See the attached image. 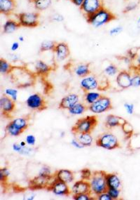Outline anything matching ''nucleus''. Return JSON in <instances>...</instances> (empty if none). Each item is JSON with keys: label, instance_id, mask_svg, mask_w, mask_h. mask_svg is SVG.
<instances>
[{"label": "nucleus", "instance_id": "nucleus-1", "mask_svg": "<svg viewBox=\"0 0 140 200\" xmlns=\"http://www.w3.org/2000/svg\"><path fill=\"white\" fill-rule=\"evenodd\" d=\"M13 83L18 88L30 87L34 85L36 75L25 66H15L10 73Z\"/></svg>", "mask_w": 140, "mask_h": 200}, {"label": "nucleus", "instance_id": "nucleus-2", "mask_svg": "<svg viewBox=\"0 0 140 200\" xmlns=\"http://www.w3.org/2000/svg\"><path fill=\"white\" fill-rule=\"evenodd\" d=\"M85 17L88 24L96 28L102 26L116 19L114 14L104 7L95 13Z\"/></svg>", "mask_w": 140, "mask_h": 200}, {"label": "nucleus", "instance_id": "nucleus-3", "mask_svg": "<svg viewBox=\"0 0 140 200\" xmlns=\"http://www.w3.org/2000/svg\"><path fill=\"white\" fill-rule=\"evenodd\" d=\"M98 123L97 117L95 115L87 116L79 119L72 128L74 134L90 133Z\"/></svg>", "mask_w": 140, "mask_h": 200}, {"label": "nucleus", "instance_id": "nucleus-4", "mask_svg": "<svg viewBox=\"0 0 140 200\" xmlns=\"http://www.w3.org/2000/svg\"><path fill=\"white\" fill-rule=\"evenodd\" d=\"M106 174L104 171H97L95 172L93 174L90 183L91 190L97 196L106 193L108 190L106 178Z\"/></svg>", "mask_w": 140, "mask_h": 200}, {"label": "nucleus", "instance_id": "nucleus-5", "mask_svg": "<svg viewBox=\"0 0 140 200\" xmlns=\"http://www.w3.org/2000/svg\"><path fill=\"white\" fill-rule=\"evenodd\" d=\"M98 147L108 150H113L120 147L116 136L110 132H104L100 135L96 140Z\"/></svg>", "mask_w": 140, "mask_h": 200}, {"label": "nucleus", "instance_id": "nucleus-6", "mask_svg": "<svg viewBox=\"0 0 140 200\" xmlns=\"http://www.w3.org/2000/svg\"><path fill=\"white\" fill-rule=\"evenodd\" d=\"M21 27L29 28L37 27L39 25V12H22L15 15Z\"/></svg>", "mask_w": 140, "mask_h": 200}, {"label": "nucleus", "instance_id": "nucleus-7", "mask_svg": "<svg viewBox=\"0 0 140 200\" xmlns=\"http://www.w3.org/2000/svg\"><path fill=\"white\" fill-rule=\"evenodd\" d=\"M113 108L112 103L110 98L102 95L95 102L88 106L89 110L95 114H101Z\"/></svg>", "mask_w": 140, "mask_h": 200}, {"label": "nucleus", "instance_id": "nucleus-8", "mask_svg": "<svg viewBox=\"0 0 140 200\" xmlns=\"http://www.w3.org/2000/svg\"><path fill=\"white\" fill-rule=\"evenodd\" d=\"M26 103L30 109L38 111H42L47 108V103L45 98L39 93H35L29 95Z\"/></svg>", "mask_w": 140, "mask_h": 200}, {"label": "nucleus", "instance_id": "nucleus-9", "mask_svg": "<svg viewBox=\"0 0 140 200\" xmlns=\"http://www.w3.org/2000/svg\"><path fill=\"white\" fill-rule=\"evenodd\" d=\"M102 7V0H84L79 9L85 17L95 13Z\"/></svg>", "mask_w": 140, "mask_h": 200}, {"label": "nucleus", "instance_id": "nucleus-10", "mask_svg": "<svg viewBox=\"0 0 140 200\" xmlns=\"http://www.w3.org/2000/svg\"><path fill=\"white\" fill-rule=\"evenodd\" d=\"M52 178V176L49 174H40L29 182V188L31 190L47 188Z\"/></svg>", "mask_w": 140, "mask_h": 200}, {"label": "nucleus", "instance_id": "nucleus-11", "mask_svg": "<svg viewBox=\"0 0 140 200\" xmlns=\"http://www.w3.org/2000/svg\"><path fill=\"white\" fill-rule=\"evenodd\" d=\"M80 87L84 93L93 91L100 88L98 80L95 76H89L82 78L80 83Z\"/></svg>", "mask_w": 140, "mask_h": 200}, {"label": "nucleus", "instance_id": "nucleus-12", "mask_svg": "<svg viewBox=\"0 0 140 200\" xmlns=\"http://www.w3.org/2000/svg\"><path fill=\"white\" fill-rule=\"evenodd\" d=\"M0 107L3 115L8 116L15 110L16 107L15 101L5 94H3L0 99Z\"/></svg>", "mask_w": 140, "mask_h": 200}, {"label": "nucleus", "instance_id": "nucleus-13", "mask_svg": "<svg viewBox=\"0 0 140 200\" xmlns=\"http://www.w3.org/2000/svg\"><path fill=\"white\" fill-rule=\"evenodd\" d=\"M35 73L37 76L45 78L53 71L54 67L41 60H38L34 65Z\"/></svg>", "mask_w": 140, "mask_h": 200}, {"label": "nucleus", "instance_id": "nucleus-14", "mask_svg": "<svg viewBox=\"0 0 140 200\" xmlns=\"http://www.w3.org/2000/svg\"><path fill=\"white\" fill-rule=\"evenodd\" d=\"M59 61H63L68 58L70 55V50L67 43L65 42L57 43L53 51Z\"/></svg>", "mask_w": 140, "mask_h": 200}, {"label": "nucleus", "instance_id": "nucleus-15", "mask_svg": "<svg viewBox=\"0 0 140 200\" xmlns=\"http://www.w3.org/2000/svg\"><path fill=\"white\" fill-rule=\"evenodd\" d=\"M79 97L78 94L71 93L65 95L61 100L58 105L60 109H69L79 102Z\"/></svg>", "mask_w": 140, "mask_h": 200}, {"label": "nucleus", "instance_id": "nucleus-16", "mask_svg": "<svg viewBox=\"0 0 140 200\" xmlns=\"http://www.w3.org/2000/svg\"><path fill=\"white\" fill-rule=\"evenodd\" d=\"M17 6L16 0H0V13L9 16L13 14Z\"/></svg>", "mask_w": 140, "mask_h": 200}, {"label": "nucleus", "instance_id": "nucleus-17", "mask_svg": "<svg viewBox=\"0 0 140 200\" xmlns=\"http://www.w3.org/2000/svg\"><path fill=\"white\" fill-rule=\"evenodd\" d=\"M132 76L130 72L125 70L119 72L116 77L117 85L122 89H126L132 86Z\"/></svg>", "mask_w": 140, "mask_h": 200}, {"label": "nucleus", "instance_id": "nucleus-18", "mask_svg": "<svg viewBox=\"0 0 140 200\" xmlns=\"http://www.w3.org/2000/svg\"><path fill=\"white\" fill-rule=\"evenodd\" d=\"M72 190L75 194H90L92 191L90 183L84 180L78 181L73 186Z\"/></svg>", "mask_w": 140, "mask_h": 200}, {"label": "nucleus", "instance_id": "nucleus-19", "mask_svg": "<svg viewBox=\"0 0 140 200\" xmlns=\"http://www.w3.org/2000/svg\"><path fill=\"white\" fill-rule=\"evenodd\" d=\"M124 118L114 114H109L106 117L105 122L106 127L107 128H112L122 126L126 122Z\"/></svg>", "mask_w": 140, "mask_h": 200}, {"label": "nucleus", "instance_id": "nucleus-20", "mask_svg": "<svg viewBox=\"0 0 140 200\" xmlns=\"http://www.w3.org/2000/svg\"><path fill=\"white\" fill-rule=\"evenodd\" d=\"M90 63H81L76 66L74 69V72L78 77L84 78L91 73L90 67Z\"/></svg>", "mask_w": 140, "mask_h": 200}, {"label": "nucleus", "instance_id": "nucleus-21", "mask_svg": "<svg viewBox=\"0 0 140 200\" xmlns=\"http://www.w3.org/2000/svg\"><path fill=\"white\" fill-rule=\"evenodd\" d=\"M106 178L108 188H119L120 187L121 183L116 174H106Z\"/></svg>", "mask_w": 140, "mask_h": 200}, {"label": "nucleus", "instance_id": "nucleus-22", "mask_svg": "<svg viewBox=\"0 0 140 200\" xmlns=\"http://www.w3.org/2000/svg\"><path fill=\"white\" fill-rule=\"evenodd\" d=\"M21 27L19 21L10 19L7 20L4 25L3 32L4 34H12Z\"/></svg>", "mask_w": 140, "mask_h": 200}, {"label": "nucleus", "instance_id": "nucleus-23", "mask_svg": "<svg viewBox=\"0 0 140 200\" xmlns=\"http://www.w3.org/2000/svg\"><path fill=\"white\" fill-rule=\"evenodd\" d=\"M128 54L131 62L135 61L137 65L133 67L140 69V47L129 49Z\"/></svg>", "mask_w": 140, "mask_h": 200}, {"label": "nucleus", "instance_id": "nucleus-24", "mask_svg": "<svg viewBox=\"0 0 140 200\" xmlns=\"http://www.w3.org/2000/svg\"><path fill=\"white\" fill-rule=\"evenodd\" d=\"M30 3L34 4L36 10L39 11H44L50 6L51 0H28Z\"/></svg>", "mask_w": 140, "mask_h": 200}, {"label": "nucleus", "instance_id": "nucleus-25", "mask_svg": "<svg viewBox=\"0 0 140 200\" xmlns=\"http://www.w3.org/2000/svg\"><path fill=\"white\" fill-rule=\"evenodd\" d=\"M14 66L4 58L0 59V72L3 75H10Z\"/></svg>", "mask_w": 140, "mask_h": 200}, {"label": "nucleus", "instance_id": "nucleus-26", "mask_svg": "<svg viewBox=\"0 0 140 200\" xmlns=\"http://www.w3.org/2000/svg\"><path fill=\"white\" fill-rule=\"evenodd\" d=\"M53 192L57 195H67L70 194V190L68 187L64 182L60 181L55 186Z\"/></svg>", "mask_w": 140, "mask_h": 200}, {"label": "nucleus", "instance_id": "nucleus-27", "mask_svg": "<svg viewBox=\"0 0 140 200\" xmlns=\"http://www.w3.org/2000/svg\"><path fill=\"white\" fill-rule=\"evenodd\" d=\"M57 42L55 40H45L40 44L39 52L41 53L48 51L53 52Z\"/></svg>", "mask_w": 140, "mask_h": 200}, {"label": "nucleus", "instance_id": "nucleus-28", "mask_svg": "<svg viewBox=\"0 0 140 200\" xmlns=\"http://www.w3.org/2000/svg\"><path fill=\"white\" fill-rule=\"evenodd\" d=\"M57 177L61 181L65 183H69L73 179V175L72 172L67 170H62L59 171Z\"/></svg>", "mask_w": 140, "mask_h": 200}, {"label": "nucleus", "instance_id": "nucleus-29", "mask_svg": "<svg viewBox=\"0 0 140 200\" xmlns=\"http://www.w3.org/2000/svg\"><path fill=\"white\" fill-rule=\"evenodd\" d=\"M101 95H102L99 93L90 91L84 93V99L86 103L90 105L97 100L101 96Z\"/></svg>", "mask_w": 140, "mask_h": 200}, {"label": "nucleus", "instance_id": "nucleus-30", "mask_svg": "<svg viewBox=\"0 0 140 200\" xmlns=\"http://www.w3.org/2000/svg\"><path fill=\"white\" fill-rule=\"evenodd\" d=\"M88 109V107L82 103L79 102L68 110L71 114L79 115L84 113Z\"/></svg>", "mask_w": 140, "mask_h": 200}, {"label": "nucleus", "instance_id": "nucleus-31", "mask_svg": "<svg viewBox=\"0 0 140 200\" xmlns=\"http://www.w3.org/2000/svg\"><path fill=\"white\" fill-rule=\"evenodd\" d=\"M16 128L22 132L27 128L28 124L25 118H19L11 122Z\"/></svg>", "mask_w": 140, "mask_h": 200}, {"label": "nucleus", "instance_id": "nucleus-32", "mask_svg": "<svg viewBox=\"0 0 140 200\" xmlns=\"http://www.w3.org/2000/svg\"><path fill=\"white\" fill-rule=\"evenodd\" d=\"M79 141L84 146H91L93 142V137L90 133L81 134L79 137Z\"/></svg>", "mask_w": 140, "mask_h": 200}, {"label": "nucleus", "instance_id": "nucleus-33", "mask_svg": "<svg viewBox=\"0 0 140 200\" xmlns=\"http://www.w3.org/2000/svg\"><path fill=\"white\" fill-rule=\"evenodd\" d=\"M5 92L6 95L9 97L14 101L16 102L17 100L18 91L16 89L12 88H7L5 90Z\"/></svg>", "mask_w": 140, "mask_h": 200}, {"label": "nucleus", "instance_id": "nucleus-34", "mask_svg": "<svg viewBox=\"0 0 140 200\" xmlns=\"http://www.w3.org/2000/svg\"><path fill=\"white\" fill-rule=\"evenodd\" d=\"M104 72L108 76H114L118 72V69L115 65L111 64L106 67Z\"/></svg>", "mask_w": 140, "mask_h": 200}, {"label": "nucleus", "instance_id": "nucleus-35", "mask_svg": "<svg viewBox=\"0 0 140 200\" xmlns=\"http://www.w3.org/2000/svg\"><path fill=\"white\" fill-rule=\"evenodd\" d=\"M7 129L10 133L12 136H19L20 134L23 133L21 131L16 128L11 122L7 125Z\"/></svg>", "mask_w": 140, "mask_h": 200}, {"label": "nucleus", "instance_id": "nucleus-36", "mask_svg": "<svg viewBox=\"0 0 140 200\" xmlns=\"http://www.w3.org/2000/svg\"><path fill=\"white\" fill-rule=\"evenodd\" d=\"M107 192L109 193L113 200L118 199L120 194L119 188H108Z\"/></svg>", "mask_w": 140, "mask_h": 200}, {"label": "nucleus", "instance_id": "nucleus-37", "mask_svg": "<svg viewBox=\"0 0 140 200\" xmlns=\"http://www.w3.org/2000/svg\"><path fill=\"white\" fill-rule=\"evenodd\" d=\"M123 132L126 134L131 135L133 132V128L132 126L128 122L126 121L124 124L122 126Z\"/></svg>", "mask_w": 140, "mask_h": 200}, {"label": "nucleus", "instance_id": "nucleus-38", "mask_svg": "<svg viewBox=\"0 0 140 200\" xmlns=\"http://www.w3.org/2000/svg\"><path fill=\"white\" fill-rule=\"evenodd\" d=\"M132 86L135 87L140 86V73H137L132 77Z\"/></svg>", "mask_w": 140, "mask_h": 200}, {"label": "nucleus", "instance_id": "nucleus-39", "mask_svg": "<svg viewBox=\"0 0 140 200\" xmlns=\"http://www.w3.org/2000/svg\"><path fill=\"white\" fill-rule=\"evenodd\" d=\"M81 177L82 179L84 180H89L90 179L91 173L88 169H84L81 170Z\"/></svg>", "mask_w": 140, "mask_h": 200}, {"label": "nucleus", "instance_id": "nucleus-40", "mask_svg": "<svg viewBox=\"0 0 140 200\" xmlns=\"http://www.w3.org/2000/svg\"><path fill=\"white\" fill-rule=\"evenodd\" d=\"M0 172H1L0 179H1V183L3 182L5 183L7 180V177L9 173L6 169H1Z\"/></svg>", "mask_w": 140, "mask_h": 200}, {"label": "nucleus", "instance_id": "nucleus-41", "mask_svg": "<svg viewBox=\"0 0 140 200\" xmlns=\"http://www.w3.org/2000/svg\"><path fill=\"white\" fill-rule=\"evenodd\" d=\"M74 199L76 200H91L90 194H75L73 196Z\"/></svg>", "mask_w": 140, "mask_h": 200}, {"label": "nucleus", "instance_id": "nucleus-42", "mask_svg": "<svg viewBox=\"0 0 140 200\" xmlns=\"http://www.w3.org/2000/svg\"><path fill=\"white\" fill-rule=\"evenodd\" d=\"M124 106L128 114L131 115L134 113V106L133 104L126 103L124 104Z\"/></svg>", "mask_w": 140, "mask_h": 200}, {"label": "nucleus", "instance_id": "nucleus-43", "mask_svg": "<svg viewBox=\"0 0 140 200\" xmlns=\"http://www.w3.org/2000/svg\"><path fill=\"white\" fill-rule=\"evenodd\" d=\"M123 27L120 26L115 27L112 28L109 31V34L111 35H115L120 34L123 31Z\"/></svg>", "mask_w": 140, "mask_h": 200}, {"label": "nucleus", "instance_id": "nucleus-44", "mask_svg": "<svg viewBox=\"0 0 140 200\" xmlns=\"http://www.w3.org/2000/svg\"><path fill=\"white\" fill-rule=\"evenodd\" d=\"M98 196V198L100 200H112V198L107 192L102 193Z\"/></svg>", "mask_w": 140, "mask_h": 200}, {"label": "nucleus", "instance_id": "nucleus-45", "mask_svg": "<svg viewBox=\"0 0 140 200\" xmlns=\"http://www.w3.org/2000/svg\"><path fill=\"white\" fill-rule=\"evenodd\" d=\"M137 7V4L134 3H132L129 4L128 6H127L124 9V12H130L133 10L135 9L136 7Z\"/></svg>", "mask_w": 140, "mask_h": 200}, {"label": "nucleus", "instance_id": "nucleus-46", "mask_svg": "<svg viewBox=\"0 0 140 200\" xmlns=\"http://www.w3.org/2000/svg\"><path fill=\"white\" fill-rule=\"evenodd\" d=\"M26 141L29 144L34 145L35 141V137L32 135H29L26 137Z\"/></svg>", "mask_w": 140, "mask_h": 200}, {"label": "nucleus", "instance_id": "nucleus-47", "mask_svg": "<svg viewBox=\"0 0 140 200\" xmlns=\"http://www.w3.org/2000/svg\"><path fill=\"white\" fill-rule=\"evenodd\" d=\"M20 48V44L18 42H15L12 43L11 46V50L13 52L16 51Z\"/></svg>", "mask_w": 140, "mask_h": 200}, {"label": "nucleus", "instance_id": "nucleus-48", "mask_svg": "<svg viewBox=\"0 0 140 200\" xmlns=\"http://www.w3.org/2000/svg\"><path fill=\"white\" fill-rule=\"evenodd\" d=\"M74 4L79 7L82 5L84 0H70Z\"/></svg>", "mask_w": 140, "mask_h": 200}, {"label": "nucleus", "instance_id": "nucleus-49", "mask_svg": "<svg viewBox=\"0 0 140 200\" xmlns=\"http://www.w3.org/2000/svg\"><path fill=\"white\" fill-rule=\"evenodd\" d=\"M13 189L14 192H22L23 191L25 192L26 189V188H22V187H20L17 185H15L13 187Z\"/></svg>", "mask_w": 140, "mask_h": 200}, {"label": "nucleus", "instance_id": "nucleus-50", "mask_svg": "<svg viewBox=\"0 0 140 200\" xmlns=\"http://www.w3.org/2000/svg\"><path fill=\"white\" fill-rule=\"evenodd\" d=\"M10 57H11L10 58H11V60L13 61V62H16L19 59L18 56L16 55L11 54Z\"/></svg>", "mask_w": 140, "mask_h": 200}, {"label": "nucleus", "instance_id": "nucleus-51", "mask_svg": "<svg viewBox=\"0 0 140 200\" xmlns=\"http://www.w3.org/2000/svg\"><path fill=\"white\" fill-rule=\"evenodd\" d=\"M72 144L74 145V146H75L76 147L79 148H81L84 147V146H83L82 145L79 144L78 142H77L76 141H75V140H73V141H72Z\"/></svg>", "mask_w": 140, "mask_h": 200}, {"label": "nucleus", "instance_id": "nucleus-52", "mask_svg": "<svg viewBox=\"0 0 140 200\" xmlns=\"http://www.w3.org/2000/svg\"><path fill=\"white\" fill-rule=\"evenodd\" d=\"M13 147L14 150L16 151H20V150H21V146H19V145L16 144H14L13 146Z\"/></svg>", "mask_w": 140, "mask_h": 200}, {"label": "nucleus", "instance_id": "nucleus-53", "mask_svg": "<svg viewBox=\"0 0 140 200\" xmlns=\"http://www.w3.org/2000/svg\"><path fill=\"white\" fill-rule=\"evenodd\" d=\"M19 40L20 42H23L25 40V38L23 36H20L19 37Z\"/></svg>", "mask_w": 140, "mask_h": 200}, {"label": "nucleus", "instance_id": "nucleus-54", "mask_svg": "<svg viewBox=\"0 0 140 200\" xmlns=\"http://www.w3.org/2000/svg\"><path fill=\"white\" fill-rule=\"evenodd\" d=\"M20 145H21V146H22V147H24V146H25V143L24 142H21V144H20Z\"/></svg>", "mask_w": 140, "mask_h": 200}, {"label": "nucleus", "instance_id": "nucleus-55", "mask_svg": "<svg viewBox=\"0 0 140 200\" xmlns=\"http://www.w3.org/2000/svg\"><path fill=\"white\" fill-rule=\"evenodd\" d=\"M138 23H140V17H139V18L138 19Z\"/></svg>", "mask_w": 140, "mask_h": 200}]
</instances>
